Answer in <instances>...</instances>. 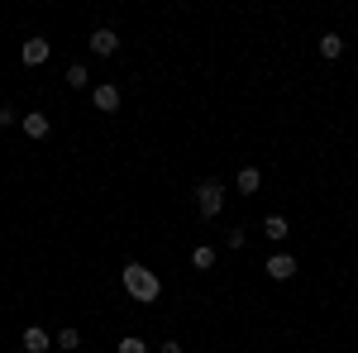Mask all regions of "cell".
I'll return each instance as SVG.
<instances>
[{
    "label": "cell",
    "instance_id": "cell-1",
    "mask_svg": "<svg viewBox=\"0 0 358 353\" xmlns=\"http://www.w3.org/2000/svg\"><path fill=\"white\" fill-rule=\"evenodd\" d=\"M120 282H124V291H129L134 301H143V305H153V301L163 296V282H158L148 268H138V263H129V268L120 272Z\"/></svg>",
    "mask_w": 358,
    "mask_h": 353
},
{
    "label": "cell",
    "instance_id": "cell-2",
    "mask_svg": "<svg viewBox=\"0 0 358 353\" xmlns=\"http://www.w3.org/2000/svg\"><path fill=\"white\" fill-rule=\"evenodd\" d=\"M196 210L206 219H215L224 210V187L220 182H201V187H196Z\"/></svg>",
    "mask_w": 358,
    "mask_h": 353
},
{
    "label": "cell",
    "instance_id": "cell-3",
    "mask_svg": "<svg viewBox=\"0 0 358 353\" xmlns=\"http://www.w3.org/2000/svg\"><path fill=\"white\" fill-rule=\"evenodd\" d=\"M263 268H268V277H273V282H287V277H296V258H292V253H273Z\"/></svg>",
    "mask_w": 358,
    "mask_h": 353
},
{
    "label": "cell",
    "instance_id": "cell-4",
    "mask_svg": "<svg viewBox=\"0 0 358 353\" xmlns=\"http://www.w3.org/2000/svg\"><path fill=\"white\" fill-rule=\"evenodd\" d=\"M115 48H120V34H115V29H91V53L110 57Z\"/></svg>",
    "mask_w": 358,
    "mask_h": 353
},
{
    "label": "cell",
    "instance_id": "cell-5",
    "mask_svg": "<svg viewBox=\"0 0 358 353\" xmlns=\"http://www.w3.org/2000/svg\"><path fill=\"white\" fill-rule=\"evenodd\" d=\"M48 38H24V48H20V57H24L29 67H38V62H48Z\"/></svg>",
    "mask_w": 358,
    "mask_h": 353
},
{
    "label": "cell",
    "instance_id": "cell-6",
    "mask_svg": "<svg viewBox=\"0 0 358 353\" xmlns=\"http://www.w3.org/2000/svg\"><path fill=\"white\" fill-rule=\"evenodd\" d=\"M91 101H96V110H106V115H110V110H120V86H96V91H91Z\"/></svg>",
    "mask_w": 358,
    "mask_h": 353
},
{
    "label": "cell",
    "instance_id": "cell-7",
    "mask_svg": "<svg viewBox=\"0 0 358 353\" xmlns=\"http://www.w3.org/2000/svg\"><path fill=\"white\" fill-rule=\"evenodd\" d=\"M24 349H29V353H48V349H53V339H48V329L29 325V329H24Z\"/></svg>",
    "mask_w": 358,
    "mask_h": 353
},
{
    "label": "cell",
    "instance_id": "cell-8",
    "mask_svg": "<svg viewBox=\"0 0 358 353\" xmlns=\"http://www.w3.org/2000/svg\"><path fill=\"white\" fill-rule=\"evenodd\" d=\"M263 234H268V239H277V244H282V239H287V234H292V224H287V219H282V215H268V219H263Z\"/></svg>",
    "mask_w": 358,
    "mask_h": 353
},
{
    "label": "cell",
    "instance_id": "cell-9",
    "mask_svg": "<svg viewBox=\"0 0 358 353\" xmlns=\"http://www.w3.org/2000/svg\"><path fill=\"white\" fill-rule=\"evenodd\" d=\"M48 129H53L48 115H24V134L29 138H48Z\"/></svg>",
    "mask_w": 358,
    "mask_h": 353
},
{
    "label": "cell",
    "instance_id": "cell-10",
    "mask_svg": "<svg viewBox=\"0 0 358 353\" xmlns=\"http://www.w3.org/2000/svg\"><path fill=\"white\" fill-rule=\"evenodd\" d=\"M258 187H263V172H258V167H239V191H244V196H253Z\"/></svg>",
    "mask_w": 358,
    "mask_h": 353
},
{
    "label": "cell",
    "instance_id": "cell-11",
    "mask_svg": "<svg viewBox=\"0 0 358 353\" xmlns=\"http://www.w3.org/2000/svg\"><path fill=\"white\" fill-rule=\"evenodd\" d=\"M344 53V38H339V34H325V38H320V57H339Z\"/></svg>",
    "mask_w": 358,
    "mask_h": 353
},
{
    "label": "cell",
    "instance_id": "cell-12",
    "mask_svg": "<svg viewBox=\"0 0 358 353\" xmlns=\"http://www.w3.org/2000/svg\"><path fill=\"white\" fill-rule=\"evenodd\" d=\"M192 268H215V248H192Z\"/></svg>",
    "mask_w": 358,
    "mask_h": 353
},
{
    "label": "cell",
    "instance_id": "cell-13",
    "mask_svg": "<svg viewBox=\"0 0 358 353\" xmlns=\"http://www.w3.org/2000/svg\"><path fill=\"white\" fill-rule=\"evenodd\" d=\"M86 82H91V72H86L82 62H72V67H67V86H77V91H82Z\"/></svg>",
    "mask_w": 358,
    "mask_h": 353
},
{
    "label": "cell",
    "instance_id": "cell-14",
    "mask_svg": "<svg viewBox=\"0 0 358 353\" xmlns=\"http://www.w3.org/2000/svg\"><path fill=\"white\" fill-rule=\"evenodd\" d=\"M57 349H82V334H77V329H62V334H57Z\"/></svg>",
    "mask_w": 358,
    "mask_h": 353
},
{
    "label": "cell",
    "instance_id": "cell-15",
    "mask_svg": "<svg viewBox=\"0 0 358 353\" xmlns=\"http://www.w3.org/2000/svg\"><path fill=\"white\" fill-rule=\"evenodd\" d=\"M115 353H148V344H143V339H134V334H129V339H120V349Z\"/></svg>",
    "mask_w": 358,
    "mask_h": 353
},
{
    "label": "cell",
    "instance_id": "cell-16",
    "mask_svg": "<svg viewBox=\"0 0 358 353\" xmlns=\"http://www.w3.org/2000/svg\"><path fill=\"white\" fill-rule=\"evenodd\" d=\"M10 124H15V110H10V106H0V129H10Z\"/></svg>",
    "mask_w": 358,
    "mask_h": 353
},
{
    "label": "cell",
    "instance_id": "cell-17",
    "mask_svg": "<svg viewBox=\"0 0 358 353\" xmlns=\"http://www.w3.org/2000/svg\"><path fill=\"white\" fill-rule=\"evenodd\" d=\"M163 353H182V344H172V339H167V344H163Z\"/></svg>",
    "mask_w": 358,
    "mask_h": 353
}]
</instances>
